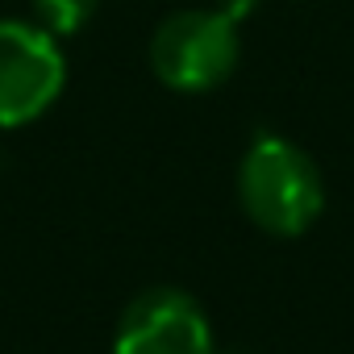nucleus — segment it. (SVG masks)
<instances>
[{
	"mask_svg": "<svg viewBox=\"0 0 354 354\" xmlns=\"http://www.w3.org/2000/svg\"><path fill=\"white\" fill-rule=\"evenodd\" d=\"M242 213L271 238H300L325 209V180L308 150L288 138L263 133L238 167Z\"/></svg>",
	"mask_w": 354,
	"mask_h": 354,
	"instance_id": "1",
	"label": "nucleus"
},
{
	"mask_svg": "<svg viewBox=\"0 0 354 354\" xmlns=\"http://www.w3.org/2000/svg\"><path fill=\"white\" fill-rule=\"evenodd\" d=\"M242 55L238 21L230 13L184 9L171 13L150 38V71L171 92H213L221 88Z\"/></svg>",
	"mask_w": 354,
	"mask_h": 354,
	"instance_id": "2",
	"label": "nucleus"
},
{
	"mask_svg": "<svg viewBox=\"0 0 354 354\" xmlns=\"http://www.w3.org/2000/svg\"><path fill=\"white\" fill-rule=\"evenodd\" d=\"M67 84V59L42 26L0 21V129L38 121Z\"/></svg>",
	"mask_w": 354,
	"mask_h": 354,
	"instance_id": "3",
	"label": "nucleus"
},
{
	"mask_svg": "<svg viewBox=\"0 0 354 354\" xmlns=\"http://www.w3.org/2000/svg\"><path fill=\"white\" fill-rule=\"evenodd\" d=\"M113 354H213L209 317L180 288H146L125 304Z\"/></svg>",
	"mask_w": 354,
	"mask_h": 354,
	"instance_id": "4",
	"label": "nucleus"
},
{
	"mask_svg": "<svg viewBox=\"0 0 354 354\" xmlns=\"http://www.w3.org/2000/svg\"><path fill=\"white\" fill-rule=\"evenodd\" d=\"M100 9V0H34V13H38V26L46 34H80Z\"/></svg>",
	"mask_w": 354,
	"mask_h": 354,
	"instance_id": "5",
	"label": "nucleus"
},
{
	"mask_svg": "<svg viewBox=\"0 0 354 354\" xmlns=\"http://www.w3.org/2000/svg\"><path fill=\"white\" fill-rule=\"evenodd\" d=\"M254 5H259V0H221V13H230L234 21H242Z\"/></svg>",
	"mask_w": 354,
	"mask_h": 354,
	"instance_id": "6",
	"label": "nucleus"
}]
</instances>
